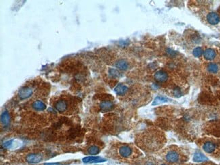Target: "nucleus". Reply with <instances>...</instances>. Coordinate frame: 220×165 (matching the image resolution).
I'll list each match as a JSON object with an SVG mask.
<instances>
[{
    "mask_svg": "<svg viewBox=\"0 0 220 165\" xmlns=\"http://www.w3.org/2000/svg\"><path fill=\"white\" fill-rule=\"evenodd\" d=\"M33 90L32 87L29 85H25L19 89L18 95L20 100H24L30 98L33 95Z\"/></svg>",
    "mask_w": 220,
    "mask_h": 165,
    "instance_id": "obj_1",
    "label": "nucleus"
},
{
    "mask_svg": "<svg viewBox=\"0 0 220 165\" xmlns=\"http://www.w3.org/2000/svg\"><path fill=\"white\" fill-rule=\"evenodd\" d=\"M54 107L60 113H65V112L69 111V104L67 101L63 99H60V100L56 101L55 104H54Z\"/></svg>",
    "mask_w": 220,
    "mask_h": 165,
    "instance_id": "obj_2",
    "label": "nucleus"
},
{
    "mask_svg": "<svg viewBox=\"0 0 220 165\" xmlns=\"http://www.w3.org/2000/svg\"><path fill=\"white\" fill-rule=\"evenodd\" d=\"M132 148L128 145H123L119 149V154L123 158H128L132 154Z\"/></svg>",
    "mask_w": 220,
    "mask_h": 165,
    "instance_id": "obj_3",
    "label": "nucleus"
},
{
    "mask_svg": "<svg viewBox=\"0 0 220 165\" xmlns=\"http://www.w3.org/2000/svg\"><path fill=\"white\" fill-rule=\"evenodd\" d=\"M207 19L208 22L212 25H216L219 22L220 18L219 16L215 12H210L207 15Z\"/></svg>",
    "mask_w": 220,
    "mask_h": 165,
    "instance_id": "obj_4",
    "label": "nucleus"
},
{
    "mask_svg": "<svg viewBox=\"0 0 220 165\" xmlns=\"http://www.w3.org/2000/svg\"><path fill=\"white\" fill-rule=\"evenodd\" d=\"M106 160L99 156H87L83 159L84 163H98L106 162Z\"/></svg>",
    "mask_w": 220,
    "mask_h": 165,
    "instance_id": "obj_5",
    "label": "nucleus"
},
{
    "mask_svg": "<svg viewBox=\"0 0 220 165\" xmlns=\"http://www.w3.org/2000/svg\"><path fill=\"white\" fill-rule=\"evenodd\" d=\"M166 160L169 162H176L179 160L180 156L178 153L176 151H170L166 155Z\"/></svg>",
    "mask_w": 220,
    "mask_h": 165,
    "instance_id": "obj_6",
    "label": "nucleus"
},
{
    "mask_svg": "<svg viewBox=\"0 0 220 165\" xmlns=\"http://www.w3.org/2000/svg\"><path fill=\"white\" fill-rule=\"evenodd\" d=\"M155 80L158 82L163 83L165 82L168 79V75L167 74L163 71H157L155 75Z\"/></svg>",
    "mask_w": 220,
    "mask_h": 165,
    "instance_id": "obj_7",
    "label": "nucleus"
},
{
    "mask_svg": "<svg viewBox=\"0 0 220 165\" xmlns=\"http://www.w3.org/2000/svg\"><path fill=\"white\" fill-rule=\"evenodd\" d=\"M26 160L29 163H38L42 160V156L40 154H29L27 156Z\"/></svg>",
    "mask_w": 220,
    "mask_h": 165,
    "instance_id": "obj_8",
    "label": "nucleus"
},
{
    "mask_svg": "<svg viewBox=\"0 0 220 165\" xmlns=\"http://www.w3.org/2000/svg\"><path fill=\"white\" fill-rule=\"evenodd\" d=\"M114 104L110 101H104L102 102L100 105V109L103 112H107L111 110L113 108Z\"/></svg>",
    "mask_w": 220,
    "mask_h": 165,
    "instance_id": "obj_9",
    "label": "nucleus"
},
{
    "mask_svg": "<svg viewBox=\"0 0 220 165\" xmlns=\"http://www.w3.org/2000/svg\"><path fill=\"white\" fill-rule=\"evenodd\" d=\"M128 91V87L126 86L125 85L121 84H119L116 85V87L114 88V92L119 96H123V95H125L127 93Z\"/></svg>",
    "mask_w": 220,
    "mask_h": 165,
    "instance_id": "obj_10",
    "label": "nucleus"
},
{
    "mask_svg": "<svg viewBox=\"0 0 220 165\" xmlns=\"http://www.w3.org/2000/svg\"><path fill=\"white\" fill-rule=\"evenodd\" d=\"M32 108L35 110H37V111H43V110L46 109V105L44 104L42 101H35L32 104Z\"/></svg>",
    "mask_w": 220,
    "mask_h": 165,
    "instance_id": "obj_11",
    "label": "nucleus"
},
{
    "mask_svg": "<svg viewBox=\"0 0 220 165\" xmlns=\"http://www.w3.org/2000/svg\"><path fill=\"white\" fill-rule=\"evenodd\" d=\"M216 56L215 52L214 51L213 49H211V48H209V49H207L204 52V57L206 60H211L215 58Z\"/></svg>",
    "mask_w": 220,
    "mask_h": 165,
    "instance_id": "obj_12",
    "label": "nucleus"
},
{
    "mask_svg": "<svg viewBox=\"0 0 220 165\" xmlns=\"http://www.w3.org/2000/svg\"><path fill=\"white\" fill-rule=\"evenodd\" d=\"M204 151L207 153H212L215 149V145L211 141H207L202 146Z\"/></svg>",
    "mask_w": 220,
    "mask_h": 165,
    "instance_id": "obj_13",
    "label": "nucleus"
},
{
    "mask_svg": "<svg viewBox=\"0 0 220 165\" xmlns=\"http://www.w3.org/2000/svg\"><path fill=\"white\" fill-rule=\"evenodd\" d=\"M10 121V116L8 112L5 110L1 115V123L4 126H7L9 125Z\"/></svg>",
    "mask_w": 220,
    "mask_h": 165,
    "instance_id": "obj_14",
    "label": "nucleus"
},
{
    "mask_svg": "<svg viewBox=\"0 0 220 165\" xmlns=\"http://www.w3.org/2000/svg\"><path fill=\"white\" fill-rule=\"evenodd\" d=\"M193 160L196 162H206L208 160V158L206 157L205 155L202 154L200 152H196L194 154Z\"/></svg>",
    "mask_w": 220,
    "mask_h": 165,
    "instance_id": "obj_15",
    "label": "nucleus"
},
{
    "mask_svg": "<svg viewBox=\"0 0 220 165\" xmlns=\"http://www.w3.org/2000/svg\"><path fill=\"white\" fill-rule=\"evenodd\" d=\"M169 101V99L164 96H157V98H155L154 100L152 106H157V105L163 104V103L167 102Z\"/></svg>",
    "mask_w": 220,
    "mask_h": 165,
    "instance_id": "obj_16",
    "label": "nucleus"
},
{
    "mask_svg": "<svg viewBox=\"0 0 220 165\" xmlns=\"http://www.w3.org/2000/svg\"><path fill=\"white\" fill-rule=\"evenodd\" d=\"M116 67L121 70H127L128 68V63L124 60H120L116 64Z\"/></svg>",
    "mask_w": 220,
    "mask_h": 165,
    "instance_id": "obj_17",
    "label": "nucleus"
},
{
    "mask_svg": "<svg viewBox=\"0 0 220 165\" xmlns=\"http://www.w3.org/2000/svg\"><path fill=\"white\" fill-rule=\"evenodd\" d=\"M87 152L91 155H96L98 154L100 152V149L98 146H96V145H92V146L89 147Z\"/></svg>",
    "mask_w": 220,
    "mask_h": 165,
    "instance_id": "obj_18",
    "label": "nucleus"
},
{
    "mask_svg": "<svg viewBox=\"0 0 220 165\" xmlns=\"http://www.w3.org/2000/svg\"><path fill=\"white\" fill-rule=\"evenodd\" d=\"M207 69L209 72L211 73H216L218 71V67L216 64L211 63L208 65Z\"/></svg>",
    "mask_w": 220,
    "mask_h": 165,
    "instance_id": "obj_19",
    "label": "nucleus"
},
{
    "mask_svg": "<svg viewBox=\"0 0 220 165\" xmlns=\"http://www.w3.org/2000/svg\"><path fill=\"white\" fill-rule=\"evenodd\" d=\"M109 74L112 77H114V78H119L121 76V74L119 71H116V69H109Z\"/></svg>",
    "mask_w": 220,
    "mask_h": 165,
    "instance_id": "obj_20",
    "label": "nucleus"
},
{
    "mask_svg": "<svg viewBox=\"0 0 220 165\" xmlns=\"http://www.w3.org/2000/svg\"><path fill=\"white\" fill-rule=\"evenodd\" d=\"M202 53H203V51H202V48L200 47L196 48L195 49L193 50V55L196 58L200 57V56H202Z\"/></svg>",
    "mask_w": 220,
    "mask_h": 165,
    "instance_id": "obj_21",
    "label": "nucleus"
},
{
    "mask_svg": "<svg viewBox=\"0 0 220 165\" xmlns=\"http://www.w3.org/2000/svg\"><path fill=\"white\" fill-rule=\"evenodd\" d=\"M13 141H14L13 139H11V140H8V141H5V142L3 144V146L5 147V148H10V147H11L12 145Z\"/></svg>",
    "mask_w": 220,
    "mask_h": 165,
    "instance_id": "obj_22",
    "label": "nucleus"
},
{
    "mask_svg": "<svg viewBox=\"0 0 220 165\" xmlns=\"http://www.w3.org/2000/svg\"><path fill=\"white\" fill-rule=\"evenodd\" d=\"M174 94L175 95V96L176 97H180L181 95H182V92H181V90L179 88H176L174 90Z\"/></svg>",
    "mask_w": 220,
    "mask_h": 165,
    "instance_id": "obj_23",
    "label": "nucleus"
},
{
    "mask_svg": "<svg viewBox=\"0 0 220 165\" xmlns=\"http://www.w3.org/2000/svg\"><path fill=\"white\" fill-rule=\"evenodd\" d=\"M44 165H61L59 163H46V164H44Z\"/></svg>",
    "mask_w": 220,
    "mask_h": 165,
    "instance_id": "obj_24",
    "label": "nucleus"
},
{
    "mask_svg": "<svg viewBox=\"0 0 220 165\" xmlns=\"http://www.w3.org/2000/svg\"><path fill=\"white\" fill-rule=\"evenodd\" d=\"M148 165H154V164H151V163H150V164H148Z\"/></svg>",
    "mask_w": 220,
    "mask_h": 165,
    "instance_id": "obj_25",
    "label": "nucleus"
},
{
    "mask_svg": "<svg viewBox=\"0 0 220 165\" xmlns=\"http://www.w3.org/2000/svg\"><path fill=\"white\" fill-rule=\"evenodd\" d=\"M161 165H166V164H161Z\"/></svg>",
    "mask_w": 220,
    "mask_h": 165,
    "instance_id": "obj_26",
    "label": "nucleus"
}]
</instances>
